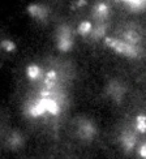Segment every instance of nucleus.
<instances>
[{
    "label": "nucleus",
    "instance_id": "nucleus-3",
    "mask_svg": "<svg viewBox=\"0 0 146 159\" xmlns=\"http://www.w3.org/2000/svg\"><path fill=\"white\" fill-rule=\"evenodd\" d=\"M107 16H108V7H107V4L98 3L94 7V9H93V17L99 20V21H102V20H104Z\"/></svg>",
    "mask_w": 146,
    "mask_h": 159
},
{
    "label": "nucleus",
    "instance_id": "nucleus-16",
    "mask_svg": "<svg viewBox=\"0 0 146 159\" xmlns=\"http://www.w3.org/2000/svg\"><path fill=\"white\" fill-rule=\"evenodd\" d=\"M72 47V39H62V41H57V48L60 51L67 52L69 51Z\"/></svg>",
    "mask_w": 146,
    "mask_h": 159
},
{
    "label": "nucleus",
    "instance_id": "nucleus-9",
    "mask_svg": "<svg viewBox=\"0 0 146 159\" xmlns=\"http://www.w3.org/2000/svg\"><path fill=\"white\" fill-rule=\"evenodd\" d=\"M94 127L90 124V123H85L84 125L80 127V134L85 138H90L93 134H94Z\"/></svg>",
    "mask_w": 146,
    "mask_h": 159
},
{
    "label": "nucleus",
    "instance_id": "nucleus-11",
    "mask_svg": "<svg viewBox=\"0 0 146 159\" xmlns=\"http://www.w3.org/2000/svg\"><path fill=\"white\" fill-rule=\"evenodd\" d=\"M91 22H89V21H84V22H81L80 24V26H78V29H77V31H78V34L80 35H88V34H90L91 33Z\"/></svg>",
    "mask_w": 146,
    "mask_h": 159
},
{
    "label": "nucleus",
    "instance_id": "nucleus-2",
    "mask_svg": "<svg viewBox=\"0 0 146 159\" xmlns=\"http://www.w3.org/2000/svg\"><path fill=\"white\" fill-rule=\"evenodd\" d=\"M28 12L30 13V16L35 17V18H39V20H44L47 17V9L44 8L42 5H37V4H31L28 7Z\"/></svg>",
    "mask_w": 146,
    "mask_h": 159
},
{
    "label": "nucleus",
    "instance_id": "nucleus-17",
    "mask_svg": "<svg viewBox=\"0 0 146 159\" xmlns=\"http://www.w3.org/2000/svg\"><path fill=\"white\" fill-rule=\"evenodd\" d=\"M2 48L8 52H12L16 50V44L12 41H9V39H4V41H2Z\"/></svg>",
    "mask_w": 146,
    "mask_h": 159
},
{
    "label": "nucleus",
    "instance_id": "nucleus-18",
    "mask_svg": "<svg viewBox=\"0 0 146 159\" xmlns=\"http://www.w3.org/2000/svg\"><path fill=\"white\" fill-rule=\"evenodd\" d=\"M21 143H22V138L20 137V134L13 133L12 137H11V145H12V148H17Z\"/></svg>",
    "mask_w": 146,
    "mask_h": 159
},
{
    "label": "nucleus",
    "instance_id": "nucleus-6",
    "mask_svg": "<svg viewBox=\"0 0 146 159\" xmlns=\"http://www.w3.org/2000/svg\"><path fill=\"white\" fill-rule=\"evenodd\" d=\"M133 12H141L146 8V2L145 0H127L124 2Z\"/></svg>",
    "mask_w": 146,
    "mask_h": 159
},
{
    "label": "nucleus",
    "instance_id": "nucleus-4",
    "mask_svg": "<svg viewBox=\"0 0 146 159\" xmlns=\"http://www.w3.org/2000/svg\"><path fill=\"white\" fill-rule=\"evenodd\" d=\"M41 101H42V103L44 104L46 111H48L50 114L57 115L59 112H60V107H59V104L54 101V99H51V98H42Z\"/></svg>",
    "mask_w": 146,
    "mask_h": 159
},
{
    "label": "nucleus",
    "instance_id": "nucleus-15",
    "mask_svg": "<svg viewBox=\"0 0 146 159\" xmlns=\"http://www.w3.org/2000/svg\"><path fill=\"white\" fill-rule=\"evenodd\" d=\"M104 34H106V25L101 24L99 26H97L94 31L91 33V38L93 39H101L102 37H104Z\"/></svg>",
    "mask_w": 146,
    "mask_h": 159
},
{
    "label": "nucleus",
    "instance_id": "nucleus-5",
    "mask_svg": "<svg viewBox=\"0 0 146 159\" xmlns=\"http://www.w3.org/2000/svg\"><path fill=\"white\" fill-rule=\"evenodd\" d=\"M121 143H123V146L124 149L127 150V151H130L132 149L135 148V143H136V137L129 133V132H127V133H124L123 137H121Z\"/></svg>",
    "mask_w": 146,
    "mask_h": 159
},
{
    "label": "nucleus",
    "instance_id": "nucleus-14",
    "mask_svg": "<svg viewBox=\"0 0 146 159\" xmlns=\"http://www.w3.org/2000/svg\"><path fill=\"white\" fill-rule=\"evenodd\" d=\"M62 39H72L71 38V29L68 26H62L57 31V41H62Z\"/></svg>",
    "mask_w": 146,
    "mask_h": 159
},
{
    "label": "nucleus",
    "instance_id": "nucleus-7",
    "mask_svg": "<svg viewBox=\"0 0 146 159\" xmlns=\"http://www.w3.org/2000/svg\"><path fill=\"white\" fill-rule=\"evenodd\" d=\"M55 81H56V72L55 70H50L47 75H46V80H44V88L46 90H52L55 86Z\"/></svg>",
    "mask_w": 146,
    "mask_h": 159
},
{
    "label": "nucleus",
    "instance_id": "nucleus-13",
    "mask_svg": "<svg viewBox=\"0 0 146 159\" xmlns=\"http://www.w3.org/2000/svg\"><path fill=\"white\" fill-rule=\"evenodd\" d=\"M26 73H28V77L29 78L35 80V78L39 77V75H41V69H39L38 65H29L28 70H26Z\"/></svg>",
    "mask_w": 146,
    "mask_h": 159
},
{
    "label": "nucleus",
    "instance_id": "nucleus-10",
    "mask_svg": "<svg viewBox=\"0 0 146 159\" xmlns=\"http://www.w3.org/2000/svg\"><path fill=\"white\" fill-rule=\"evenodd\" d=\"M124 37H125V42L129 43V44L136 46L138 42H140V35H138L137 31H135V30H128L124 34Z\"/></svg>",
    "mask_w": 146,
    "mask_h": 159
},
{
    "label": "nucleus",
    "instance_id": "nucleus-1",
    "mask_svg": "<svg viewBox=\"0 0 146 159\" xmlns=\"http://www.w3.org/2000/svg\"><path fill=\"white\" fill-rule=\"evenodd\" d=\"M104 43L107 44L110 48L116 51L117 54H120V55H125L128 57H136L138 55V48L136 46L129 44L127 42H123V41H119V39L107 37L104 39Z\"/></svg>",
    "mask_w": 146,
    "mask_h": 159
},
{
    "label": "nucleus",
    "instance_id": "nucleus-12",
    "mask_svg": "<svg viewBox=\"0 0 146 159\" xmlns=\"http://www.w3.org/2000/svg\"><path fill=\"white\" fill-rule=\"evenodd\" d=\"M136 127H137V130L141 132V133H145L146 132V116L145 115H138L137 116Z\"/></svg>",
    "mask_w": 146,
    "mask_h": 159
},
{
    "label": "nucleus",
    "instance_id": "nucleus-8",
    "mask_svg": "<svg viewBox=\"0 0 146 159\" xmlns=\"http://www.w3.org/2000/svg\"><path fill=\"white\" fill-rule=\"evenodd\" d=\"M46 112V107H44V104L42 103V101H39V102H37L33 107L30 108V111H29V114L31 115V116H34V117H37V116H41V115H43Z\"/></svg>",
    "mask_w": 146,
    "mask_h": 159
},
{
    "label": "nucleus",
    "instance_id": "nucleus-19",
    "mask_svg": "<svg viewBox=\"0 0 146 159\" xmlns=\"http://www.w3.org/2000/svg\"><path fill=\"white\" fill-rule=\"evenodd\" d=\"M140 155L146 159V143H144L142 146L140 148Z\"/></svg>",
    "mask_w": 146,
    "mask_h": 159
},
{
    "label": "nucleus",
    "instance_id": "nucleus-20",
    "mask_svg": "<svg viewBox=\"0 0 146 159\" xmlns=\"http://www.w3.org/2000/svg\"><path fill=\"white\" fill-rule=\"evenodd\" d=\"M85 4H86V2H85V0H81V2H78V3H77V5H78V7L85 5Z\"/></svg>",
    "mask_w": 146,
    "mask_h": 159
}]
</instances>
